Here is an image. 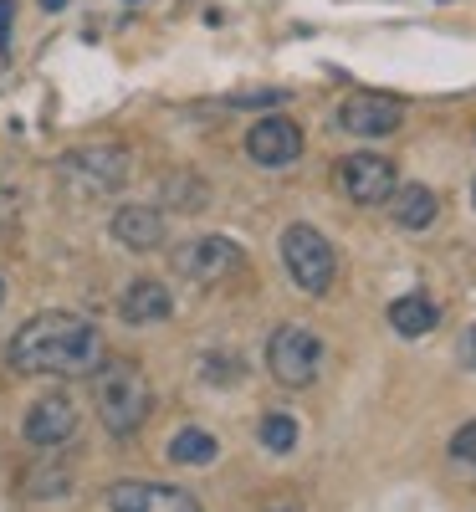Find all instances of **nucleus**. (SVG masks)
Instances as JSON below:
<instances>
[{
  "label": "nucleus",
  "mask_w": 476,
  "mask_h": 512,
  "mask_svg": "<svg viewBox=\"0 0 476 512\" xmlns=\"http://www.w3.org/2000/svg\"><path fill=\"white\" fill-rule=\"evenodd\" d=\"M11 369L21 374H57V379H93L108 364L103 333L82 313H36L11 333L6 349Z\"/></svg>",
  "instance_id": "nucleus-1"
},
{
  "label": "nucleus",
  "mask_w": 476,
  "mask_h": 512,
  "mask_svg": "<svg viewBox=\"0 0 476 512\" xmlns=\"http://www.w3.org/2000/svg\"><path fill=\"white\" fill-rule=\"evenodd\" d=\"M93 405H98L103 431L118 436V441H128V436H139L144 420L154 415V390H149V379H144L139 364L108 359V364L93 374Z\"/></svg>",
  "instance_id": "nucleus-2"
},
{
  "label": "nucleus",
  "mask_w": 476,
  "mask_h": 512,
  "mask_svg": "<svg viewBox=\"0 0 476 512\" xmlns=\"http://www.w3.org/2000/svg\"><path fill=\"white\" fill-rule=\"evenodd\" d=\"M282 267H287V277L308 297H323L333 287V277H338L333 241L318 226H287L282 231Z\"/></svg>",
  "instance_id": "nucleus-3"
},
{
  "label": "nucleus",
  "mask_w": 476,
  "mask_h": 512,
  "mask_svg": "<svg viewBox=\"0 0 476 512\" xmlns=\"http://www.w3.org/2000/svg\"><path fill=\"white\" fill-rule=\"evenodd\" d=\"M267 369L277 384H287V390H308V384L323 374V344L313 328L302 323H282L272 338H267Z\"/></svg>",
  "instance_id": "nucleus-4"
},
{
  "label": "nucleus",
  "mask_w": 476,
  "mask_h": 512,
  "mask_svg": "<svg viewBox=\"0 0 476 512\" xmlns=\"http://www.w3.org/2000/svg\"><path fill=\"white\" fill-rule=\"evenodd\" d=\"M123 180H128V154L123 149L93 144V149L62 154V185L82 200H103V195L123 190Z\"/></svg>",
  "instance_id": "nucleus-5"
},
{
  "label": "nucleus",
  "mask_w": 476,
  "mask_h": 512,
  "mask_svg": "<svg viewBox=\"0 0 476 512\" xmlns=\"http://www.w3.org/2000/svg\"><path fill=\"white\" fill-rule=\"evenodd\" d=\"M241 267H246V256H241V246L231 236H195V241H185L175 251V272L185 282H205V287L236 277Z\"/></svg>",
  "instance_id": "nucleus-6"
},
{
  "label": "nucleus",
  "mask_w": 476,
  "mask_h": 512,
  "mask_svg": "<svg viewBox=\"0 0 476 512\" xmlns=\"http://www.w3.org/2000/svg\"><path fill=\"white\" fill-rule=\"evenodd\" d=\"M338 185L354 205H384L400 190V175H395V159L384 154H349L338 164Z\"/></svg>",
  "instance_id": "nucleus-7"
},
{
  "label": "nucleus",
  "mask_w": 476,
  "mask_h": 512,
  "mask_svg": "<svg viewBox=\"0 0 476 512\" xmlns=\"http://www.w3.org/2000/svg\"><path fill=\"white\" fill-rule=\"evenodd\" d=\"M400 123H405V103L395 93H354L338 108V128L343 134H359V139H384Z\"/></svg>",
  "instance_id": "nucleus-8"
},
{
  "label": "nucleus",
  "mask_w": 476,
  "mask_h": 512,
  "mask_svg": "<svg viewBox=\"0 0 476 512\" xmlns=\"http://www.w3.org/2000/svg\"><path fill=\"white\" fill-rule=\"evenodd\" d=\"M21 436H26V446H36V451H62V446L77 436V405H72L67 395H41V400H31V410H26V420H21Z\"/></svg>",
  "instance_id": "nucleus-9"
},
{
  "label": "nucleus",
  "mask_w": 476,
  "mask_h": 512,
  "mask_svg": "<svg viewBox=\"0 0 476 512\" xmlns=\"http://www.w3.org/2000/svg\"><path fill=\"white\" fill-rule=\"evenodd\" d=\"M108 512H205L200 497L185 487H164V482H113L108 487Z\"/></svg>",
  "instance_id": "nucleus-10"
},
{
  "label": "nucleus",
  "mask_w": 476,
  "mask_h": 512,
  "mask_svg": "<svg viewBox=\"0 0 476 512\" xmlns=\"http://www.w3.org/2000/svg\"><path fill=\"white\" fill-rule=\"evenodd\" d=\"M246 154L262 164V169H287L302 159V128L282 113L272 118H256L251 123V134H246Z\"/></svg>",
  "instance_id": "nucleus-11"
},
{
  "label": "nucleus",
  "mask_w": 476,
  "mask_h": 512,
  "mask_svg": "<svg viewBox=\"0 0 476 512\" xmlns=\"http://www.w3.org/2000/svg\"><path fill=\"white\" fill-rule=\"evenodd\" d=\"M169 313H175V297H169V287L159 277H134V282H128V292L118 297V318L134 323V328L164 323Z\"/></svg>",
  "instance_id": "nucleus-12"
},
{
  "label": "nucleus",
  "mask_w": 476,
  "mask_h": 512,
  "mask_svg": "<svg viewBox=\"0 0 476 512\" xmlns=\"http://www.w3.org/2000/svg\"><path fill=\"white\" fill-rule=\"evenodd\" d=\"M108 231H113V241L123 251H154L164 241V216H159L154 205H123Z\"/></svg>",
  "instance_id": "nucleus-13"
},
{
  "label": "nucleus",
  "mask_w": 476,
  "mask_h": 512,
  "mask_svg": "<svg viewBox=\"0 0 476 512\" xmlns=\"http://www.w3.org/2000/svg\"><path fill=\"white\" fill-rule=\"evenodd\" d=\"M436 323H441V308L430 303V297H420V292L400 297V303H389V328H395L400 338H425Z\"/></svg>",
  "instance_id": "nucleus-14"
},
{
  "label": "nucleus",
  "mask_w": 476,
  "mask_h": 512,
  "mask_svg": "<svg viewBox=\"0 0 476 512\" xmlns=\"http://www.w3.org/2000/svg\"><path fill=\"white\" fill-rule=\"evenodd\" d=\"M389 205H395V221H400L405 231H425L430 221H436V210H441L436 190H425V185H405V190H395V195H389Z\"/></svg>",
  "instance_id": "nucleus-15"
},
{
  "label": "nucleus",
  "mask_w": 476,
  "mask_h": 512,
  "mask_svg": "<svg viewBox=\"0 0 476 512\" xmlns=\"http://www.w3.org/2000/svg\"><path fill=\"white\" fill-rule=\"evenodd\" d=\"M215 456H221V441L210 431H200V425H185V431L169 441V461L175 466H210Z\"/></svg>",
  "instance_id": "nucleus-16"
},
{
  "label": "nucleus",
  "mask_w": 476,
  "mask_h": 512,
  "mask_svg": "<svg viewBox=\"0 0 476 512\" xmlns=\"http://www.w3.org/2000/svg\"><path fill=\"white\" fill-rule=\"evenodd\" d=\"M256 436H262V446H267V451L287 456V451L297 446V420H292V415H282V410H272V415H262Z\"/></svg>",
  "instance_id": "nucleus-17"
},
{
  "label": "nucleus",
  "mask_w": 476,
  "mask_h": 512,
  "mask_svg": "<svg viewBox=\"0 0 476 512\" xmlns=\"http://www.w3.org/2000/svg\"><path fill=\"white\" fill-rule=\"evenodd\" d=\"M451 456L466 466V472H476V420H466L461 431L451 436Z\"/></svg>",
  "instance_id": "nucleus-18"
},
{
  "label": "nucleus",
  "mask_w": 476,
  "mask_h": 512,
  "mask_svg": "<svg viewBox=\"0 0 476 512\" xmlns=\"http://www.w3.org/2000/svg\"><path fill=\"white\" fill-rule=\"evenodd\" d=\"M461 359L471 364V374H476V323L466 328V338H461Z\"/></svg>",
  "instance_id": "nucleus-19"
},
{
  "label": "nucleus",
  "mask_w": 476,
  "mask_h": 512,
  "mask_svg": "<svg viewBox=\"0 0 476 512\" xmlns=\"http://www.w3.org/2000/svg\"><path fill=\"white\" fill-rule=\"evenodd\" d=\"M11 36V0H0V41Z\"/></svg>",
  "instance_id": "nucleus-20"
},
{
  "label": "nucleus",
  "mask_w": 476,
  "mask_h": 512,
  "mask_svg": "<svg viewBox=\"0 0 476 512\" xmlns=\"http://www.w3.org/2000/svg\"><path fill=\"white\" fill-rule=\"evenodd\" d=\"M262 512H302V507H297V502H267Z\"/></svg>",
  "instance_id": "nucleus-21"
},
{
  "label": "nucleus",
  "mask_w": 476,
  "mask_h": 512,
  "mask_svg": "<svg viewBox=\"0 0 476 512\" xmlns=\"http://www.w3.org/2000/svg\"><path fill=\"white\" fill-rule=\"evenodd\" d=\"M41 6H47V11H62V6H67V0H41Z\"/></svg>",
  "instance_id": "nucleus-22"
},
{
  "label": "nucleus",
  "mask_w": 476,
  "mask_h": 512,
  "mask_svg": "<svg viewBox=\"0 0 476 512\" xmlns=\"http://www.w3.org/2000/svg\"><path fill=\"white\" fill-rule=\"evenodd\" d=\"M0 303H6V282H0Z\"/></svg>",
  "instance_id": "nucleus-23"
},
{
  "label": "nucleus",
  "mask_w": 476,
  "mask_h": 512,
  "mask_svg": "<svg viewBox=\"0 0 476 512\" xmlns=\"http://www.w3.org/2000/svg\"><path fill=\"white\" fill-rule=\"evenodd\" d=\"M471 200H476V185H471Z\"/></svg>",
  "instance_id": "nucleus-24"
}]
</instances>
